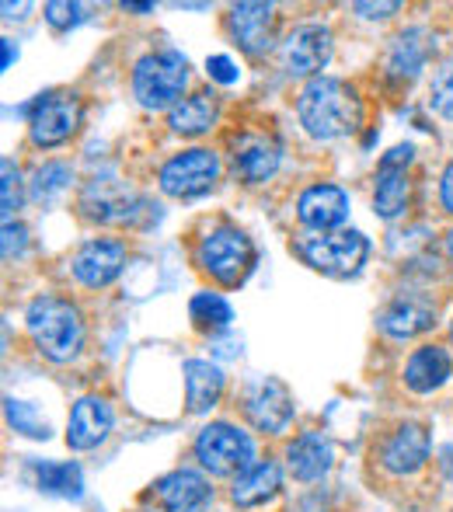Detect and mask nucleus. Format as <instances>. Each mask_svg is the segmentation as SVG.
<instances>
[{
    "label": "nucleus",
    "instance_id": "obj_1",
    "mask_svg": "<svg viewBox=\"0 0 453 512\" xmlns=\"http://www.w3.org/2000/svg\"><path fill=\"white\" fill-rule=\"evenodd\" d=\"M300 126L314 136V140H339L359 129L363 108H359L356 91L339 77H314L304 84L297 98Z\"/></svg>",
    "mask_w": 453,
    "mask_h": 512
},
{
    "label": "nucleus",
    "instance_id": "obj_2",
    "mask_svg": "<svg viewBox=\"0 0 453 512\" xmlns=\"http://www.w3.org/2000/svg\"><path fill=\"white\" fill-rule=\"evenodd\" d=\"M25 328L49 363H70L84 345V317L70 300L39 297L25 310Z\"/></svg>",
    "mask_w": 453,
    "mask_h": 512
},
{
    "label": "nucleus",
    "instance_id": "obj_3",
    "mask_svg": "<svg viewBox=\"0 0 453 512\" xmlns=\"http://www.w3.org/2000/svg\"><path fill=\"white\" fill-rule=\"evenodd\" d=\"M189 84V63L175 49H157L136 60L133 67V95L143 108H175Z\"/></svg>",
    "mask_w": 453,
    "mask_h": 512
},
{
    "label": "nucleus",
    "instance_id": "obj_4",
    "mask_svg": "<svg viewBox=\"0 0 453 512\" xmlns=\"http://www.w3.org/2000/svg\"><path fill=\"white\" fill-rule=\"evenodd\" d=\"M199 467L210 471L213 478H237L255 464V443L248 432H241L230 422H210L199 429L196 443H192Z\"/></svg>",
    "mask_w": 453,
    "mask_h": 512
},
{
    "label": "nucleus",
    "instance_id": "obj_5",
    "mask_svg": "<svg viewBox=\"0 0 453 512\" xmlns=\"http://www.w3.org/2000/svg\"><path fill=\"white\" fill-rule=\"evenodd\" d=\"M196 258L217 283L241 286L251 276V269H255V244H251V237L244 230L217 227L199 241Z\"/></svg>",
    "mask_w": 453,
    "mask_h": 512
},
{
    "label": "nucleus",
    "instance_id": "obj_6",
    "mask_svg": "<svg viewBox=\"0 0 453 512\" xmlns=\"http://www.w3.org/2000/svg\"><path fill=\"white\" fill-rule=\"evenodd\" d=\"M297 251L311 269L325 276H352L363 269L370 255V241L359 230H328V234H304Z\"/></svg>",
    "mask_w": 453,
    "mask_h": 512
},
{
    "label": "nucleus",
    "instance_id": "obj_7",
    "mask_svg": "<svg viewBox=\"0 0 453 512\" xmlns=\"http://www.w3.org/2000/svg\"><path fill=\"white\" fill-rule=\"evenodd\" d=\"M84 105L77 95H60L49 91L32 102V115H28V136L35 147H60L81 129Z\"/></svg>",
    "mask_w": 453,
    "mask_h": 512
},
{
    "label": "nucleus",
    "instance_id": "obj_8",
    "mask_svg": "<svg viewBox=\"0 0 453 512\" xmlns=\"http://www.w3.org/2000/svg\"><path fill=\"white\" fill-rule=\"evenodd\" d=\"M220 178V157L206 147H192L175 154L171 161H164L161 175V189L168 192L171 199H196L203 192H210Z\"/></svg>",
    "mask_w": 453,
    "mask_h": 512
},
{
    "label": "nucleus",
    "instance_id": "obj_9",
    "mask_svg": "<svg viewBox=\"0 0 453 512\" xmlns=\"http://www.w3.org/2000/svg\"><path fill=\"white\" fill-rule=\"evenodd\" d=\"M244 418L262 436H283L293 422V394L283 380L262 377L244 391Z\"/></svg>",
    "mask_w": 453,
    "mask_h": 512
},
{
    "label": "nucleus",
    "instance_id": "obj_10",
    "mask_svg": "<svg viewBox=\"0 0 453 512\" xmlns=\"http://www.w3.org/2000/svg\"><path fill=\"white\" fill-rule=\"evenodd\" d=\"M429 450H433V439L422 422H401L394 432H387V439L380 443V467H384L391 478H412L426 467Z\"/></svg>",
    "mask_w": 453,
    "mask_h": 512
},
{
    "label": "nucleus",
    "instance_id": "obj_11",
    "mask_svg": "<svg viewBox=\"0 0 453 512\" xmlns=\"http://www.w3.org/2000/svg\"><path fill=\"white\" fill-rule=\"evenodd\" d=\"M143 199L119 178H91L81 192V213L95 223H133Z\"/></svg>",
    "mask_w": 453,
    "mask_h": 512
},
{
    "label": "nucleus",
    "instance_id": "obj_12",
    "mask_svg": "<svg viewBox=\"0 0 453 512\" xmlns=\"http://www.w3.org/2000/svg\"><path fill=\"white\" fill-rule=\"evenodd\" d=\"M412 143H401L391 154L380 157L377 168V189H373V209L384 220H394L408 209V196H412V182H408L405 168L412 164Z\"/></svg>",
    "mask_w": 453,
    "mask_h": 512
},
{
    "label": "nucleus",
    "instance_id": "obj_13",
    "mask_svg": "<svg viewBox=\"0 0 453 512\" xmlns=\"http://www.w3.org/2000/svg\"><path fill=\"white\" fill-rule=\"evenodd\" d=\"M332 60V32L325 25H300L283 42V67L290 77L321 74Z\"/></svg>",
    "mask_w": 453,
    "mask_h": 512
},
{
    "label": "nucleus",
    "instance_id": "obj_14",
    "mask_svg": "<svg viewBox=\"0 0 453 512\" xmlns=\"http://www.w3.org/2000/svg\"><path fill=\"white\" fill-rule=\"evenodd\" d=\"M126 244L112 241V237H98V241H88L81 251L74 255V279L88 290H102V286L115 283L126 269Z\"/></svg>",
    "mask_w": 453,
    "mask_h": 512
},
{
    "label": "nucleus",
    "instance_id": "obj_15",
    "mask_svg": "<svg viewBox=\"0 0 453 512\" xmlns=\"http://www.w3.org/2000/svg\"><path fill=\"white\" fill-rule=\"evenodd\" d=\"M112 405L98 394H88L81 398L70 411V422H67V446L77 453H88V450H98V446L109 439L112 432Z\"/></svg>",
    "mask_w": 453,
    "mask_h": 512
},
{
    "label": "nucleus",
    "instance_id": "obj_16",
    "mask_svg": "<svg viewBox=\"0 0 453 512\" xmlns=\"http://www.w3.org/2000/svg\"><path fill=\"white\" fill-rule=\"evenodd\" d=\"M230 32H234L237 46L251 56H262L272 49V39H276V7L272 4H234L227 18Z\"/></svg>",
    "mask_w": 453,
    "mask_h": 512
},
{
    "label": "nucleus",
    "instance_id": "obj_17",
    "mask_svg": "<svg viewBox=\"0 0 453 512\" xmlns=\"http://www.w3.org/2000/svg\"><path fill=\"white\" fill-rule=\"evenodd\" d=\"M297 216L311 234L339 230L345 216H349V196H345L339 185H311L297 199Z\"/></svg>",
    "mask_w": 453,
    "mask_h": 512
},
{
    "label": "nucleus",
    "instance_id": "obj_18",
    "mask_svg": "<svg viewBox=\"0 0 453 512\" xmlns=\"http://www.w3.org/2000/svg\"><path fill=\"white\" fill-rule=\"evenodd\" d=\"M279 157H283V150L272 136L244 133L234 140V175L248 185H262L276 175Z\"/></svg>",
    "mask_w": 453,
    "mask_h": 512
},
{
    "label": "nucleus",
    "instance_id": "obj_19",
    "mask_svg": "<svg viewBox=\"0 0 453 512\" xmlns=\"http://www.w3.org/2000/svg\"><path fill=\"white\" fill-rule=\"evenodd\" d=\"M213 499L210 481L199 471H189V467H178V471L164 474L157 481V502H161L164 512H203Z\"/></svg>",
    "mask_w": 453,
    "mask_h": 512
},
{
    "label": "nucleus",
    "instance_id": "obj_20",
    "mask_svg": "<svg viewBox=\"0 0 453 512\" xmlns=\"http://www.w3.org/2000/svg\"><path fill=\"white\" fill-rule=\"evenodd\" d=\"M380 331L391 338H415L422 331H429L436 324V304L419 293H405V297H394L391 304L380 310Z\"/></svg>",
    "mask_w": 453,
    "mask_h": 512
},
{
    "label": "nucleus",
    "instance_id": "obj_21",
    "mask_svg": "<svg viewBox=\"0 0 453 512\" xmlns=\"http://www.w3.org/2000/svg\"><path fill=\"white\" fill-rule=\"evenodd\" d=\"M335 464V450L328 443V436L321 432H300L290 446H286V467L297 481L311 485V481H321Z\"/></svg>",
    "mask_w": 453,
    "mask_h": 512
},
{
    "label": "nucleus",
    "instance_id": "obj_22",
    "mask_svg": "<svg viewBox=\"0 0 453 512\" xmlns=\"http://www.w3.org/2000/svg\"><path fill=\"white\" fill-rule=\"evenodd\" d=\"M279 488H283V467L276 460H255L244 474H237L234 485H230V502L237 509H255L265 506L269 499H276Z\"/></svg>",
    "mask_w": 453,
    "mask_h": 512
},
{
    "label": "nucleus",
    "instance_id": "obj_23",
    "mask_svg": "<svg viewBox=\"0 0 453 512\" xmlns=\"http://www.w3.org/2000/svg\"><path fill=\"white\" fill-rule=\"evenodd\" d=\"M453 377V359L443 345H422L408 356L405 363V384L415 394H433Z\"/></svg>",
    "mask_w": 453,
    "mask_h": 512
},
{
    "label": "nucleus",
    "instance_id": "obj_24",
    "mask_svg": "<svg viewBox=\"0 0 453 512\" xmlns=\"http://www.w3.org/2000/svg\"><path fill=\"white\" fill-rule=\"evenodd\" d=\"M182 377H185V405H189L192 415H206L220 401V394H224V373L210 359H185Z\"/></svg>",
    "mask_w": 453,
    "mask_h": 512
},
{
    "label": "nucleus",
    "instance_id": "obj_25",
    "mask_svg": "<svg viewBox=\"0 0 453 512\" xmlns=\"http://www.w3.org/2000/svg\"><path fill=\"white\" fill-rule=\"evenodd\" d=\"M220 119V102L213 91H196V95L182 98L175 108L168 112V126L178 136H203L217 126Z\"/></svg>",
    "mask_w": 453,
    "mask_h": 512
},
{
    "label": "nucleus",
    "instance_id": "obj_26",
    "mask_svg": "<svg viewBox=\"0 0 453 512\" xmlns=\"http://www.w3.org/2000/svg\"><path fill=\"white\" fill-rule=\"evenodd\" d=\"M429 53H433V35L426 28H405L391 39V49H387V70L394 77H419V70L426 67Z\"/></svg>",
    "mask_w": 453,
    "mask_h": 512
},
{
    "label": "nucleus",
    "instance_id": "obj_27",
    "mask_svg": "<svg viewBox=\"0 0 453 512\" xmlns=\"http://www.w3.org/2000/svg\"><path fill=\"white\" fill-rule=\"evenodd\" d=\"M35 481H39V492L56 495V499H81L84 495V474L74 460L35 464Z\"/></svg>",
    "mask_w": 453,
    "mask_h": 512
},
{
    "label": "nucleus",
    "instance_id": "obj_28",
    "mask_svg": "<svg viewBox=\"0 0 453 512\" xmlns=\"http://www.w3.org/2000/svg\"><path fill=\"white\" fill-rule=\"evenodd\" d=\"M189 317L199 331H224V328H230V321H234V310H230V304L220 297V293L203 290L192 297Z\"/></svg>",
    "mask_w": 453,
    "mask_h": 512
},
{
    "label": "nucleus",
    "instance_id": "obj_29",
    "mask_svg": "<svg viewBox=\"0 0 453 512\" xmlns=\"http://www.w3.org/2000/svg\"><path fill=\"white\" fill-rule=\"evenodd\" d=\"M70 178H74V171H70L67 164H60V161L42 164V168H35V175H32V199L53 203V199L70 185Z\"/></svg>",
    "mask_w": 453,
    "mask_h": 512
},
{
    "label": "nucleus",
    "instance_id": "obj_30",
    "mask_svg": "<svg viewBox=\"0 0 453 512\" xmlns=\"http://www.w3.org/2000/svg\"><path fill=\"white\" fill-rule=\"evenodd\" d=\"M4 405H7V422L14 425V432H21V436H28V439H46L49 436V425L35 415V408L28 405V401L7 398Z\"/></svg>",
    "mask_w": 453,
    "mask_h": 512
},
{
    "label": "nucleus",
    "instance_id": "obj_31",
    "mask_svg": "<svg viewBox=\"0 0 453 512\" xmlns=\"http://www.w3.org/2000/svg\"><path fill=\"white\" fill-rule=\"evenodd\" d=\"M429 105L433 112H440L443 119L453 122V63L440 67L433 74V84H429Z\"/></svg>",
    "mask_w": 453,
    "mask_h": 512
},
{
    "label": "nucleus",
    "instance_id": "obj_32",
    "mask_svg": "<svg viewBox=\"0 0 453 512\" xmlns=\"http://www.w3.org/2000/svg\"><path fill=\"white\" fill-rule=\"evenodd\" d=\"M0 178H4V185H0V199H4V223H7V220H14V213L21 209V171L11 157L0 161Z\"/></svg>",
    "mask_w": 453,
    "mask_h": 512
},
{
    "label": "nucleus",
    "instance_id": "obj_33",
    "mask_svg": "<svg viewBox=\"0 0 453 512\" xmlns=\"http://www.w3.org/2000/svg\"><path fill=\"white\" fill-rule=\"evenodd\" d=\"M46 21L53 28H70L81 21V4H67V0H53V4H46Z\"/></svg>",
    "mask_w": 453,
    "mask_h": 512
},
{
    "label": "nucleus",
    "instance_id": "obj_34",
    "mask_svg": "<svg viewBox=\"0 0 453 512\" xmlns=\"http://www.w3.org/2000/svg\"><path fill=\"white\" fill-rule=\"evenodd\" d=\"M28 248V227L18 220L4 223V258H21Z\"/></svg>",
    "mask_w": 453,
    "mask_h": 512
},
{
    "label": "nucleus",
    "instance_id": "obj_35",
    "mask_svg": "<svg viewBox=\"0 0 453 512\" xmlns=\"http://www.w3.org/2000/svg\"><path fill=\"white\" fill-rule=\"evenodd\" d=\"M206 74L213 77L217 84H237V77H241V70H237V63L230 60V56H210L206 60Z\"/></svg>",
    "mask_w": 453,
    "mask_h": 512
},
{
    "label": "nucleus",
    "instance_id": "obj_36",
    "mask_svg": "<svg viewBox=\"0 0 453 512\" xmlns=\"http://www.w3.org/2000/svg\"><path fill=\"white\" fill-rule=\"evenodd\" d=\"M352 11L356 14H363V18H387V14H394V11H401V4H352Z\"/></svg>",
    "mask_w": 453,
    "mask_h": 512
},
{
    "label": "nucleus",
    "instance_id": "obj_37",
    "mask_svg": "<svg viewBox=\"0 0 453 512\" xmlns=\"http://www.w3.org/2000/svg\"><path fill=\"white\" fill-rule=\"evenodd\" d=\"M440 199H443V206H447V213H453V161L447 164V171H443Z\"/></svg>",
    "mask_w": 453,
    "mask_h": 512
},
{
    "label": "nucleus",
    "instance_id": "obj_38",
    "mask_svg": "<svg viewBox=\"0 0 453 512\" xmlns=\"http://www.w3.org/2000/svg\"><path fill=\"white\" fill-rule=\"evenodd\" d=\"M126 11H140V14H147V11H154V4H122Z\"/></svg>",
    "mask_w": 453,
    "mask_h": 512
},
{
    "label": "nucleus",
    "instance_id": "obj_39",
    "mask_svg": "<svg viewBox=\"0 0 453 512\" xmlns=\"http://www.w3.org/2000/svg\"><path fill=\"white\" fill-rule=\"evenodd\" d=\"M4 67H11V42L4 39Z\"/></svg>",
    "mask_w": 453,
    "mask_h": 512
},
{
    "label": "nucleus",
    "instance_id": "obj_40",
    "mask_svg": "<svg viewBox=\"0 0 453 512\" xmlns=\"http://www.w3.org/2000/svg\"><path fill=\"white\" fill-rule=\"evenodd\" d=\"M447 255H450V262H453V230L447 234Z\"/></svg>",
    "mask_w": 453,
    "mask_h": 512
},
{
    "label": "nucleus",
    "instance_id": "obj_41",
    "mask_svg": "<svg viewBox=\"0 0 453 512\" xmlns=\"http://www.w3.org/2000/svg\"><path fill=\"white\" fill-rule=\"evenodd\" d=\"M450 338H453V324H450Z\"/></svg>",
    "mask_w": 453,
    "mask_h": 512
}]
</instances>
